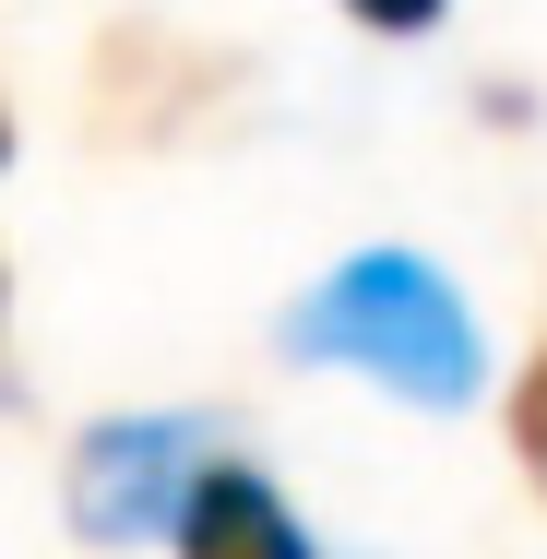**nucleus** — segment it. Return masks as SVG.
<instances>
[{"label":"nucleus","instance_id":"obj_1","mask_svg":"<svg viewBox=\"0 0 547 559\" xmlns=\"http://www.w3.org/2000/svg\"><path fill=\"white\" fill-rule=\"evenodd\" d=\"M286 357L345 369V381H369V393H393L417 417L476 405V381H488V334H476L464 286L440 274L429 250H345L322 286L286 310Z\"/></svg>","mask_w":547,"mask_h":559},{"label":"nucleus","instance_id":"obj_2","mask_svg":"<svg viewBox=\"0 0 547 559\" xmlns=\"http://www.w3.org/2000/svg\"><path fill=\"white\" fill-rule=\"evenodd\" d=\"M215 429L203 417H96L72 464H60V524L84 536V548H143V536H167L179 524V500H191V476L215 464Z\"/></svg>","mask_w":547,"mask_h":559},{"label":"nucleus","instance_id":"obj_3","mask_svg":"<svg viewBox=\"0 0 547 559\" xmlns=\"http://www.w3.org/2000/svg\"><path fill=\"white\" fill-rule=\"evenodd\" d=\"M238 96V60L226 48H191V36H155V24H119L108 60H96V119L119 143H179Z\"/></svg>","mask_w":547,"mask_h":559},{"label":"nucleus","instance_id":"obj_4","mask_svg":"<svg viewBox=\"0 0 547 559\" xmlns=\"http://www.w3.org/2000/svg\"><path fill=\"white\" fill-rule=\"evenodd\" d=\"M167 536H179V559H322L310 512H298L262 464H203Z\"/></svg>","mask_w":547,"mask_h":559},{"label":"nucleus","instance_id":"obj_5","mask_svg":"<svg viewBox=\"0 0 547 559\" xmlns=\"http://www.w3.org/2000/svg\"><path fill=\"white\" fill-rule=\"evenodd\" d=\"M500 429H512V464H524V488L547 500V345L524 357V381H512V405H500Z\"/></svg>","mask_w":547,"mask_h":559},{"label":"nucleus","instance_id":"obj_6","mask_svg":"<svg viewBox=\"0 0 547 559\" xmlns=\"http://www.w3.org/2000/svg\"><path fill=\"white\" fill-rule=\"evenodd\" d=\"M357 36H440L452 24V0H333Z\"/></svg>","mask_w":547,"mask_h":559},{"label":"nucleus","instance_id":"obj_7","mask_svg":"<svg viewBox=\"0 0 547 559\" xmlns=\"http://www.w3.org/2000/svg\"><path fill=\"white\" fill-rule=\"evenodd\" d=\"M0 179H12V108H0Z\"/></svg>","mask_w":547,"mask_h":559},{"label":"nucleus","instance_id":"obj_8","mask_svg":"<svg viewBox=\"0 0 547 559\" xmlns=\"http://www.w3.org/2000/svg\"><path fill=\"white\" fill-rule=\"evenodd\" d=\"M0 322H12V274H0Z\"/></svg>","mask_w":547,"mask_h":559}]
</instances>
